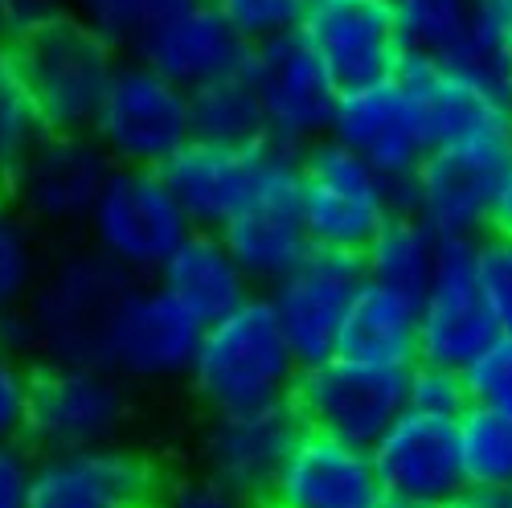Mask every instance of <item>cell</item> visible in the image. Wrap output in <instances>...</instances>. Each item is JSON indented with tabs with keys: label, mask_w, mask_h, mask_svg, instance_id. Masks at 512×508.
Here are the masks:
<instances>
[{
	"label": "cell",
	"mask_w": 512,
	"mask_h": 508,
	"mask_svg": "<svg viewBox=\"0 0 512 508\" xmlns=\"http://www.w3.org/2000/svg\"><path fill=\"white\" fill-rule=\"evenodd\" d=\"M132 275L87 242L66 246L46 263L21 316L0 324V332L25 353H41L50 365H99V349L115 304Z\"/></svg>",
	"instance_id": "cell-1"
},
{
	"label": "cell",
	"mask_w": 512,
	"mask_h": 508,
	"mask_svg": "<svg viewBox=\"0 0 512 508\" xmlns=\"http://www.w3.org/2000/svg\"><path fill=\"white\" fill-rule=\"evenodd\" d=\"M304 365L295 361L267 295L209 320L189 369V390L209 414H238L287 402Z\"/></svg>",
	"instance_id": "cell-2"
},
{
	"label": "cell",
	"mask_w": 512,
	"mask_h": 508,
	"mask_svg": "<svg viewBox=\"0 0 512 508\" xmlns=\"http://www.w3.org/2000/svg\"><path fill=\"white\" fill-rule=\"evenodd\" d=\"M9 54L41 111L46 132H87L119 66V50L70 9L25 21Z\"/></svg>",
	"instance_id": "cell-3"
},
{
	"label": "cell",
	"mask_w": 512,
	"mask_h": 508,
	"mask_svg": "<svg viewBox=\"0 0 512 508\" xmlns=\"http://www.w3.org/2000/svg\"><path fill=\"white\" fill-rule=\"evenodd\" d=\"M300 197L312 246L357 259L402 209V189L332 136L300 152Z\"/></svg>",
	"instance_id": "cell-4"
},
{
	"label": "cell",
	"mask_w": 512,
	"mask_h": 508,
	"mask_svg": "<svg viewBox=\"0 0 512 508\" xmlns=\"http://www.w3.org/2000/svg\"><path fill=\"white\" fill-rule=\"evenodd\" d=\"M91 246L132 279H156L173 250L193 234V222L168 189L160 168L115 164L87 218Z\"/></svg>",
	"instance_id": "cell-5"
},
{
	"label": "cell",
	"mask_w": 512,
	"mask_h": 508,
	"mask_svg": "<svg viewBox=\"0 0 512 508\" xmlns=\"http://www.w3.org/2000/svg\"><path fill=\"white\" fill-rule=\"evenodd\" d=\"M87 132L123 168H164L193 140L189 91L140 58H119Z\"/></svg>",
	"instance_id": "cell-6"
},
{
	"label": "cell",
	"mask_w": 512,
	"mask_h": 508,
	"mask_svg": "<svg viewBox=\"0 0 512 508\" xmlns=\"http://www.w3.org/2000/svg\"><path fill=\"white\" fill-rule=\"evenodd\" d=\"M205 324L156 279H132L111 312L99 365L127 386H160L189 377Z\"/></svg>",
	"instance_id": "cell-7"
},
{
	"label": "cell",
	"mask_w": 512,
	"mask_h": 508,
	"mask_svg": "<svg viewBox=\"0 0 512 508\" xmlns=\"http://www.w3.org/2000/svg\"><path fill=\"white\" fill-rule=\"evenodd\" d=\"M246 82L263 111L267 140L291 152H304L328 136L340 87L324 62L312 54L300 29L254 41L246 58Z\"/></svg>",
	"instance_id": "cell-8"
},
{
	"label": "cell",
	"mask_w": 512,
	"mask_h": 508,
	"mask_svg": "<svg viewBox=\"0 0 512 508\" xmlns=\"http://www.w3.org/2000/svg\"><path fill=\"white\" fill-rule=\"evenodd\" d=\"M508 160L512 132L431 148L402 185V209L439 238H480L488 234L492 193Z\"/></svg>",
	"instance_id": "cell-9"
},
{
	"label": "cell",
	"mask_w": 512,
	"mask_h": 508,
	"mask_svg": "<svg viewBox=\"0 0 512 508\" xmlns=\"http://www.w3.org/2000/svg\"><path fill=\"white\" fill-rule=\"evenodd\" d=\"M132 394L103 365H46L33 377L29 398V443L41 455L58 451H91L123 443L132 427Z\"/></svg>",
	"instance_id": "cell-10"
},
{
	"label": "cell",
	"mask_w": 512,
	"mask_h": 508,
	"mask_svg": "<svg viewBox=\"0 0 512 508\" xmlns=\"http://www.w3.org/2000/svg\"><path fill=\"white\" fill-rule=\"evenodd\" d=\"M218 234L254 287H275L291 267H300L312 254L300 197V152L271 144L250 201Z\"/></svg>",
	"instance_id": "cell-11"
},
{
	"label": "cell",
	"mask_w": 512,
	"mask_h": 508,
	"mask_svg": "<svg viewBox=\"0 0 512 508\" xmlns=\"http://www.w3.org/2000/svg\"><path fill=\"white\" fill-rule=\"evenodd\" d=\"M406 390L410 369L328 357L300 373L291 402L300 410L304 427L357 447H373L406 410Z\"/></svg>",
	"instance_id": "cell-12"
},
{
	"label": "cell",
	"mask_w": 512,
	"mask_h": 508,
	"mask_svg": "<svg viewBox=\"0 0 512 508\" xmlns=\"http://www.w3.org/2000/svg\"><path fill=\"white\" fill-rule=\"evenodd\" d=\"M132 58L177 82L181 91H201L246 70L250 41L213 0H173L136 41Z\"/></svg>",
	"instance_id": "cell-13"
},
{
	"label": "cell",
	"mask_w": 512,
	"mask_h": 508,
	"mask_svg": "<svg viewBox=\"0 0 512 508\" xmlns=\"http://www.w3.org/2000/svg\"><path fill=\"white\" fill-rule=\"evenodd\" d=\"M386 508H447L467 492L459 459V418L402 410L373 447Z\"/></svg>",
	"instance_id": "cell-14"
},
{
	"label": "cell",
	"mask_w": 512,
	"mask_h": 508,
	"mask_svg": "<svg viewBox=\"0 0 512 508\" xmlns=\"http://www.w3.org/2000/svg\"><path fill=\"white\" fill-rule=\"evenodd\" d=\"M168 484L152 455L127 443L37 459L29 508H160Z\"/></svg>",
	"instance_id": "cell-15"
},
{
	"label": "cell",
	"mask_w": 512,
	"mask_h": 508,
	"mask_svg": "<svg viewBox=\"0 0 512 508\" xmlns=\"http://www.w3.org/2000/svg\"><path fill=\"white\" fill-rule=\"evenodd\" d=\"M111 168L91 132H46L5 189L37 230H78L87 226Z\"/></svg>",
	"instance_id": "cell-16"
},
{
	"label": "cell",
	"mask_w": 512,
	"mask_h": 508,
	"mask_svg": "<svg viewBox=\"0 0 512 508\" xmlns=\"http://www.w3.org/2000/svg\"><path fill=\"white\" fill-rule=\"evenodd\" d=\"M295 29L304 33L340 91L386 82L406 58L398 17L381 0H316Z\"/></svg>",
	"instance_id": "cell-17"
},
{
	"label": "cell",
	"mask_w": 512,
	"mask_h": 508,
	"mask_svg": "<svg viewBox=\"0 0 512 508\" xmlns=\"http://www.w3.org/2000/svg\"><path fill=\"white\" fill-rule=\"evenodd\" d=\"M300 435L304 418L291 398L263 410L213 414L201 431V476L263 508L283 459Z\"/></svg>",
	"instance_id": "cell-18"
},
{
	"label": "cell",
	"mask_w": 512,
	"mask_h": 508,
	"mask_svg": "<svg viewBox=\"0 0 512 508\" xmlns=\"http://www.w3.org/2000/svg\"><path fill=\"white\" fill-rule=\"evenodd\" d=\"M472 242L476 238H443L431 287L418 300V361L459 373L500 336L476 287Z\"/></svg>",
	"instance_id": "cell-19"
},
{
	"label": "cell",
	"mask_w": 512,
	"mask_h": 508,
	"mask_svg": "<svg viewBox=\"0 0 512 508\" xmlns=\"http://www.w3.org/2000/svg\"><path fill=\"white\" fill-rule=\"evenodd\" d=\"M365 271L357 254L316 250L291 267L275 287H267V300L275 308V320L287 336V345L304 369L336 357V336L345 324V312L361 287Z\"/></svg>",
	"instance_id": "cell-20"
},
{
	"label": "cell",
	"mask_w": 512,
	"mask_h": 508,
	"mask_svg": "<svg viewBox=\"0 0 512 508\" xmlns=\"http://www.w3.org/2000/svg\"><path fill=\"white\" fill-rule=\"evenodd\" d=\"M398 82L414 99L431 148L512 132V95L459 62L406 54Z\"/></svg>",
	"instance_id": "cell-21"
},
{
	"label": "cell",
	"mask_w": 512,
	"mask_h": 508,
	"mask_svg": "<svg viewBox=\"0 0 512 508\" xmlns=\"http://www.w3.org/2000/svg\"><path fill=\"white\" fill-rule=\"evenodd\" d=\"M328 136L336 144H345L349 152H357L361 160H369L398 189L410 181L422 156L431 152L422 115L398 82V74L386 82H373V87L340 91Z\"/></svg>",
	"instance_id": "cell-22"
},
{
	"label": "cell",
	"mask_w": 512,
	"mask_h": 508,
	"mask_svg": "<svg viewBox=\"0 0 512 508\" xmlns=\"http://www.w3.org/2000/svg\"><path fill=\"white\" fill-rule=\"evenodd\" d=\"M263 508H386L369 447L304 427Z\"/></svg>",
	"instance_id": "cell-23"
},
{
	"label": "cell",
	"mask_w": 512,
	"mask_h": 508,
	"mask_svg": "<svg viewBox=\"0 0 512 508\" xmlns=\"http://www.w3.org/2000/svg\"><path fill=\"white\" fill-rule=\"evenodd\" d=\"M267 152H271V140H259V144L189 140L173 160L160 168V173H164L168 189L177 193L193 230L218 234L250 201L254 185H259V177H263Z\"/></svg>",
	"instance_id": "cell-24"
},
{
	"label": "cell",
	"mask_w": 512,
	"mask_h": 508,
	"mask_svg": "<svg viewBox=\"0 0 512 508\" xmlns=\"http://www.w3.org/2000/svg\"><path fill=\"white\" fill-rule=\"evenodd\" d=\"M336 357L410 369L418 361V300L386 283L361 279L336 336Z\"/></svg>",
	"instance_id": "cell-25"
},
{
	"label": "cell",
	"mask_w": 512,
	"mask_h": 508,
	"mask_svg": "<svg viewBox=\"0 0 512 508\" xmlns=\"http://www.w3.org/2000/svg\"><path fill=\"white\" fill-rule=\"evenodd\" d=\"M156 283L173 295L177 304H185L201 324L234 312L242 300L254 295V283L238 267L222 234H213V230H193L173 250V259L160 267Z\"/></svg>",
	"instance_id": "cell-26"
},
{
	"label": "cell",
	"mask_w": 512,
	"mask_h": 508,
	"mask_svg": "<svg viewBox=\"0 0 512 508\" xmlns=\"http://www.w3.org/2000/svg\"><path fill=\"white\" fill-rule=\"evenodd\" d=\"M439 246L443 238L422 226L414 214L398 209V214L373 234V242L361 250V271L373 283H386L410 300H422L431 275L439 267Z\"/></svg>",
	"instance_id": "cell-27"
},
{
	"label": "cell",
	"mask_w": 512,
	"mask_h": 508,
	"mask_svg": "<svg viewBox=\"0 0 512 508\" xmlns=\"http://www.w3.org/2000/svg\"><path fill=\"white\" fill-rule=\"evenodd\" d=\"M459 459L467 492L512 500V418L467 406L459 418Z\"/></svg>",
	"instance_id": "cell-28"
},
{
	"label": "cell",
	"mask_w": 512,
	"mask_h": 508,
	"mask_svg": "<svg viewBox=\"0 0 512 508\" xmlns=\"http://www.w3.org/2000/svg\"><path fill=\"white\" fill-rule=\"evenodd\" d=\"M46 263L50 259L41 250V230L25 218L13 193L0 185V324L25 312Z\"/></svg>",
	"instance_id": "cell-29"
},
{
	"label": "cell",
	"mask_w": 512,
	"mask_h": 508,
	"mask_svg": "<svg viewBox=\"0 0 512 508\" xmlns=\"http://www.w3.org/2000/svg\"><path fill=\"white\" fill-rule=\"evenodd\" d=\"M189 103H193V140H209V144L267 140L263 111H259V99H254L246 74H234L226 82L193 91Z\"/></svg>",
	"instance_id": "cell-30"
},
{
	"label": "cell",
	"mask_w": 512,
	"mask_h": 508,
	"mask_svg": "<svg viewBox=\"0 0 512 508\" xmlns=\"http://www.w3.org/2000/svg\"><path fill=\"white\" fill-rule=\"evenodd\" d=\"M472 5L476 0H402L394 5L406 54L426 58H459L472 33Z\"/></svg>",
	"instance_id": "cell-31"
},
{
	"label": "cell",
	"mask_w": 512,
	"mask_h": 508,
	"mask_svg": "<svg viewBox=\"0 0 512 508\" xmlns=\"http://www.w3.org/2000/svg\"><path fill=\"white\" fill-rule=\"evenodd\" d=\"M46 123L25 87V78L9 50H0V185H9L25 156L41 144Z\"/></svg>",
	"instance_id": "cell-32"
},
{
	"label": "cell",
	"mask_w": 512,
	"mask_h": 508,
	"mask_svg": "<svg viewBox=\"0 0 512 508\" xmlns=\"http://www.w3.org/2000/svg\"><path fill=\"white\" fill-rule=\"evenodd\" d=\"M173 5V0H66V9L103 33L115 50H132V41Z\"/></svg>",
	"instance_id": "cell-33"
},
{
	"label": "cell",
	"mask_w": 512,
	"mask_h": 508,
	"mask_svg": "<svg viewBox=\"0 0 512 508\" xmlns=\"http://www.w3.org/2000/svg\"><path fill=\"white\" fill-rule=\"evenodd\" d=\"M472 267L476 287L504 336H512V238L504 234H480L472 242Z\"/></svg>",
	"instance_id": "cell-34"
},
{
	"label": "cell",
	"mask_w": 512,
	"mask_h": 508,
	"mask_svg": "<svg viewBox=\"0 0 512 508\" xmlns=\"http://www.w3.org/2000/svg\"><path fill=\"white\" fill-rule=\"evenodd\" d=\"M33 365L25 349L0 332V443H21L29 427V398H33Z\"/></svg>",
	"instance_id": "cell-35"
},
{
	"label": "cell",
	"mask_w": 512,
	"mask_h": 508,
	"mask_svg": "<svg viewBox=\"0 0 512 508\" xmlns=\"http://www.w3.org/2000/svg\"><path fill=\"white\" fill-rule=\"evenodd\" d=\"M463 386L467 402L508 414L512 418V336H496V341L463 369Z\"/></svg>",
	"instance_id": "cell-36"
},
{
	"label": "cell",
	"mask_w": 512,
	"mask_h": 508,
	"mask_svg": "<svg viewBox=\"0 0 512 508\" xmlns=\"http://www.w3.org/2000/svg\"><path fill=\"white\" fill-rule=\"evenodd\" d=\"M406 406L422 410V414H439V418H463L467 402V386L459 369H443L431 361H414L410 365V390H406Z\"/></svg>",
	"instance_id": "cell-37"
},
{
	"label": "cell",
	"mask_w": 512,
	"mask_h": 508,
	"mask_svg": "<svg viewBox=\"0 0 512 508\" xmlns=\"http://www.w3.org/2000/svg\"><path fill=\"white\" fill-rule=\"evenodd\" d=\"M213 5L238 25V33L250 41V46L254 41L275 37V33L295 29L304 17L300 0H213Z\"/></svg>",
	"instance_id": "cell-38"
},
{
	"label": "cell",
	"mask_w": 512,
	"mask_h": 508,
	"mask_svg": "<svg viewBox=\"0 0 512 508\" xmlns=\"http://www.w3.org/2000/svg\"><path fill=\"white\" fill-rule=\"evenodd\" d=\"M37 459L21 443H0V508H29Z\"/></svg>",
	"instance_id": "cell-39"
},
{
	"label": "cell",
	"mask_w": 512,
	"mask_h": 508,
	"mask_svg": "<svg viewBox=\"0 0 512 508\" xmlns=\"http://www.w3.org/2000/svg\"><path fill=\"white\" fill-rule=\"evenodd\" d=\"M160 508H259V504H250L234 492H226L222 484H213L205 476L197 480H181V484H168Z\"/></svg>",
	"instance_id": "cell-40"
},
{
	"label": "cell",
	"mask_w": 512,
	"mask_h": 508,
	"mask_svg": "<svg viewBox=\"0 0 512 508\" xmlns=\"http://www.w3.org/2000/svg\"><path fill=\"white\" fill-rule=\"evenodd\" d=\"M488 234H504L512 238V160L504 164L500 185L492 193V209H488Z\"/></svg>",
	"instance_id": "cell-41"
},
{
	"label": "cell",
	"mask_w": 512,
	"mask_h": 508,
	"mask_svg": "<svg viewBox=\"0 0 512 508\" xmlns=\"http://www.w3.org/2000/svg\"><path fill=\"white\" fill-rule=\"evenodd\" d=\"M17 33H21V0H0V50H9Z\"/></svg>",
	"instance_id": "cell-42"
},
{
	"label": "cell",
	"mask_w": 512,
	"mask_h": 508,
	"mask_svg": "<svg viewBox=\"0 0 512 508\" xmlns=\"http://www.w3.org/2000/svg\"><path fill=\"white\" fill-rule=\"evenodd\" d=\"M447 508H512V500H500V496H484V492H463V496H455Z\"/></svg>",
	"instance_id": "cell-43"
},
{
	"label": "cell",
	"mask_w": 512,
	"mask_h": 508,
	"mask_svg": "<svg viewBox=\"0 0 512 508\" xmlns=\"http://www.w3.org/2000/svg\"><path fill=\"white\" fill-rule=\"evenodd\" d=\"M54 9H66V0H21V25L46 17V13H54Z\"/></svg>",
	"instance_id": "cell-44"
},
{
	"label": "cell",
	"mask_w": 512,
	"mask_h": 508,
	"mask_svg": "<svg viewBox=\"0 0 512 508\" xmlns=\"http://www.w3.org/2000/svg\"><path fill=\"white\" fill-rule=\"evenodd\" d=\"M504 58H508V87H512V37H508V54Z\"/></svg>",
	"instance_id": "cell-45"
},
{
	"label": "cell",
	"mask_w": 512,
	"mask_h": 508,
	"mask_svg": "<svg viewBox=\"0 0 512 508\" xmlns=\"http://www.w3.org/2000/svg\"><path fill=\"white\" fill-rule=\"evenodd\" d=\"M381 5H390V9H394V5H402V0H381Z\"/></svg>",
	"instance_id": "cell-46"
},
{
	"label": "cell",
	"mask_w": 512,
	"mask_h": 508,
	"mask_svg": "<svg viewBox=\"0 0 512 508\" xmlns=\"http://www.w3.org/2000/svg\"><path fill=\"white\" fill-rule=\"evenodd\" d=\"M300 5H304V9H308V5H316V0H300Z\"/></svg>",
	"instance_id": "cell-47"
}]
</instances>
